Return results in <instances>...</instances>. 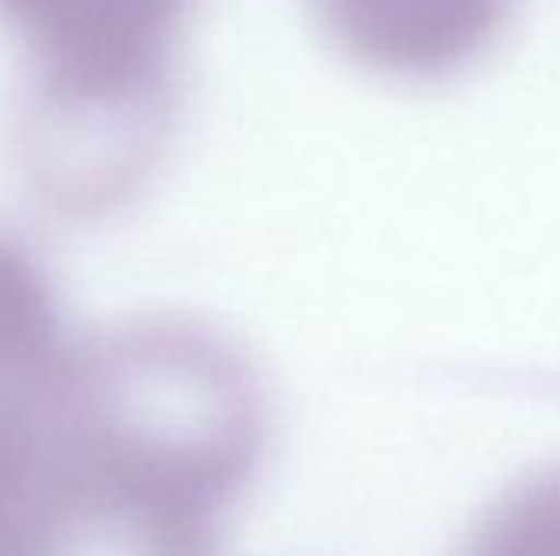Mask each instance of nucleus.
Masks as SVG:
<instances>
[{"mask_svg": "<svg viewBox=\"0 0 560 556\" xmlns=\"http://www.w3.org/2000/svg\"><path fill=\"white\" fill-rule=\"evenodd\" d=\"M338 46L368 69L427 79L472 62L512 0H315Z\"/></svg>", "mask_w": 560, "mask_h": 556, "instance_id": "1", "label": "nucleus"}, {"mask_svg": "<svg viewBox=\"0 0 560 556\" xmlns=\"http://www.w3.org/2000/svg\"><path fill=\"white\" fill-rule=\"evenodd\" d=\"M459 556H560V465L505 492L476 521Z\"/></svg>", "mask_w": 560, "mask_h": 556, "instance_id": "2", "label": "nucleus"}]
</instances>
